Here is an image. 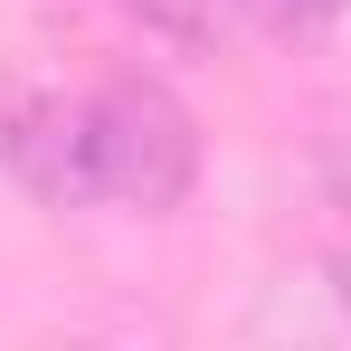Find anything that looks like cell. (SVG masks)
Masks as SVG:
<instances>
[{
	"label": "cell",
	"mask_w": 351,
	"mask_h": 351,
	"mask_svg": "<svg viewBox=\"0 0 351 351\" xmlns=\"http://www.w3.org/2000/svg\"><path fill=\"white\" fill-rule=\"evenodd\" d=\"M323 190H332V209H351V123L323 143Z\"/></svg>",
	"instance_id": "obj_5"
},
{
	"label": "cell",
	"mask_w": 351,
	"mask_h": 351,
	"mask_svg": "<svg viewBox=\"0 0 351 351\" xmlns=\"http://www.w3.org/2000/svg\"><path fill=\"white\" fill-rule=\"evenodd\" d=\"M0 162L29 199L48 209H76L95 199V162H86V105H58V95H19L10 105V133H0Z\"/></svg>",
	"instance_id": "obj_2"
},
{
	"label": "cell",
	"mask_w": 351,
	"mask_h": 351,
	"mask_svg": "<svg viewBox=\"0 0 351 351\" xmlns=\"http://www.w3.org/2000/svg\"><path fill=\"white\" fill-rule=\"evenodd\" d=\"M342 10H351V0H256V19H266L276 38H323Z\"/></svg>",
	"instance_id": "obj_4"
},
{
	"label": "cell",
	"mask_w": 351,
	"mask_h": 351,
	"mask_svg": "<svg viewBox=\"0 0 351 351\" xmlns=\"http://www.w3.org/2000/svg\"><path fill=\"white\" fill-rule=\"evenodd\" d=\"M332 304H342V313H351V247H342V256H332Z\"/></svg>",
	"instance_id": "obj_6"
},
{
	"label": "cell",
	"mask_w": 351,
	"mask_h": 351,
	"mask_svg": "<svg viewBox=\"0 0 351 351\" xmlns=\"http://www.w3.org/2000/svg\"><path fill=\"white\" fill-rule=\"evenodd\" d=\"M86 162H95V199L123 209H180L199 180V123L171 86L152 76H114L86 95Z\"/></svg>",
	"instance_id": "obj_1"
},
{
	"label": "cell",
	"mask_w": 351,
	"mask_h": 351,
	"mask_svg": "<svg viewBox=\"0 0 351 351\" xmlns=\"http://www.w3.org/2000/svg\"><path fill=\"white\" fill-rule=\"evenodd\" d=\"M114 10L143 29V38L180 48V58H209V48H219V29H228V0H114Z\"/></svg>",
	"instance_id": "obj_3"
}]
</instances>
